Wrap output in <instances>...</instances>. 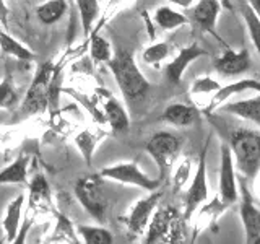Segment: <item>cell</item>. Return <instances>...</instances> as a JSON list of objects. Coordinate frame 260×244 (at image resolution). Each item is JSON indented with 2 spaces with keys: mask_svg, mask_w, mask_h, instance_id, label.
<instances>
[{
  "mask_svg": "<svg viewBox=\"0 0 260 244\" xmlns=\"http://www.w3.org/2000/svg\"><path fill=\"white\" fill-rule=\"evenodd\" d=\"M57 73H59V67L54 65L52 60L41 65L24 95V100L15 109L13 122H21L39 112H44L49 104L57 101V93H59V86L55 83Z\"/></svg>",
  "mask_w": 260,
  "mask_h": 244,
  "instance_id": "6da1fadb",
  "label": "cell"
},
{
  "mask_svg": "<svg viewBox=\"0 0 260 244\" xmlns=\"http://www.w3.org/2000/svg\"><path fill=\"white\" fill-rule=\"evenodd\" d=\"M106 64H108L109 70L116 78V83L120 93L124 95L125 101L130 106L142 104L146 95L150 93L151 85L143 75V72L138 69L134 52L128 51V49L119 47Z\"/></svg>",
  "mask_w": 260,
  "mask_h": 244,
  "instance_id": "7a4b0ae2",
  "label": "cell"
},
{
  "mask_svg": "<svg viewBox=\"0 0 260 244\" xmlns=\"http://www.w3.org/2000/svg\"><path fill=\"white\" fill-rule=\"evenodd\" d=\"M228 145L239 176L250 182L260 171V130L233 129L228 132Z\"/></svg>",
  "mask_w": 260,
  "mask_h": 244,
  "instance_id": "3957f363",
  "label": "cell"
},
{
  "mask_svg": "<svg viewBox=\"0 0 260 244\" xmlns=\"http://www.w3.org/2000/svg\"><path fill=\"white\" fill-rule=\"evenodd\" d=\"M184 217L174 207H161L153 215L146 226L143 242H177L184 239Z\"/></svg>",
  "mask_w": 260,
  "mask_h": 244,
  "instance_id": "277c9868",
  "label": "cell"
},
{
  "mask_svg": "<svg viewBox=\"0 0 260 244\" xmlns=\"http://www.w3.org/2000/svg\"><path fill=\"white\" fill-rule=\"evenodd\" d=\"M182 148V138L169 132V130H159L153 134L148 142L145 143V150L154 160L159 171V179L166 181L171 169H173L174 161L177 160L179 153Z\"/></svg>",
  "mask_w": 260,
  "mask_h": 244,
  "instance_id": "5b68a950",
  "label": "cell"
},
{
  "mask_svg": "<svg viewBox=\"0 0 260 244\" xmlns=\"http://www.w3.org/2000/svg\"><path fill=\"white\" fill-rule=\"evenodd\" d=\"M101 179L103 177L100 173L80 177L75 182L73 192H75V197L80 202V205L94 220L103 223L106 220V211H108V197L104 194Z\"/></svg>",
  "mask_w": 260,
  "mask_h": 244,
  "instance_id": "8992f818",
  "label": "cell"
},
{
  "mask_svg": "<svg viewBox=\"0 0 260 244\" xmlns=\"http://www.w3.org/2000/svg\"><path fill=\"white\" fill-rule=\"evenodd\" d=\"M211 137H208L205 140V145L199 155V163L195 174L192 177V182L189 186V189L185 192V200H184V220H189L195 215L197 208L202 205L203 202L208 200V181H207V155H208V146H210Z\"/></svg>",
  "mask_w": 260,
  "mask_h": 244,
  "instance_id": "52a82bcc",
  "label": "cell"
},
{
  "mask_svg": "<svg viewBox=\"0 0 260 244\" xmlns=\"http://www.w3.org/2000/svg\"><path fill=\"white\" fill-rule=\"evenodd\" d=\"M101 177L103 179H111V181H116L120 184H128V186H135L145 189L148 192L158 191L162 181L158 179H151L150 176H146L143 171L138 166L137 160H130V161H120L116 163L112 166H106L101 169Z\"/></svg>",
  "mask_w": 260,
  "mask_h": 244,
  "instance_id": "ba28073f",
  "label": "cell"
},
{
  "mask_svg": "<svg viewBox=\"0 0 260 244\" xmlns=\"http://www.w3.org/2000/svg\"><path fill=\"white\" fill-rule=\"evenodd\" d=\"M238 186H239V217L244 226V234H246V242L249 244H260V208L255 205L254 195L250 194L247 181L238 174Z\"/></svg>",
  "mask_w": 260,
  "mask_h": 244,
  "instance_id": "9c48e42d",
  "label": "cell"
},
{
  "mask_svg": "<svg viewBox=\"0 0 260 244\" xmlns=\"http://www.w3.org/2000/svg\"><path fill=\"white\" fill-rule=\"evenodd\" d=\"M218 197L228 207H233L239 200L238 174L234 169L233 153L228 143L221 145V163H219V179H218Z\"/></svg>",
  "mask_w": 260,
  "mask_h": 244,
  "instance_id": "30bf717a",
  "label": "cell"
},
{
  "mask_svg": "<svg viewBox=\"0 0 260 244\" xmlns=\"http://www.w3.org/2000/svg\"><path fill=\"white\" fill-rule=\"evenodd\" d=\"M219 12H221V4H219V0H197V4L190 8L187 18H189V21L195 28H199L202 33H208V35L218 39L219 43L226 47L228 44L224 43V39L219 36L216 31Z\"/></svg>",
  "mask_w": 260,
  "mask_h": 244,
  "instance_id": "8fae6325",
  "label": "cell"
},
{
  "mask_svg": "<svg viewBox=\"0 0 260 244\" xmlns=\"http://www.w3.org/2000/svg\"><path fill=\"white\" fill-rule=\"evenodd\" d=\"M161 195L162 194L159 191H153V192H150V195H146V197L137 200L134 203L132 208L128 210L127 217L124 218L125 226L130 234L140 236L146 230L153 211L156 210L158 203L161 200Z\"/></svg>",
  "mask_w": 260,
  "mask_h": 244,
  "instance_id": "7c38bea8",
  "label": "cell"
},
{
  "mask_svg": "<svg viewBox=\"0 0 260 244\" xmlns=\"http://www.w3.org/2000/svg\"><path fill=\"white\" fill-rule=\"evenodd\" d=\"M252 67L250 52L247 47H242L241 51H234L230 46L224 47V51L213 60V69L216 73L223 77H239L247 73Z\"/></svg>",
  "mask_w": 260,
  "mask_h": 244,
  "instance_id": "4fadbf2b",
  "label": "cell"
},
{
  "mask_svg": "<svg viewBox=\"0 0 260 244\" xmlns=\"http://www.w3.org/2000/svg\"><path fill=\"white\" fill-rule=\"evenodd\" d=\"M203 55H208L207 49H203L199 43H192L182 47L179 54L165 67V77L171 85H179L182 81V77L187 67Z\"/></svg>",
  "mask_w": 260,
  "mask_h": 244,
  "instance_id": "5bb4252c",
  "label": "cell"
},
{
  "mask_svg": "<svg viewBox=\"0 0 260 244\" xmlns=\"http://www.w3.org/2000/svg\"><path fill=\"white\" fill-rule=\"evenodd\" d=\"M249 92H254V93H260V80L255 78H241V80H236L228 83L224 86H219L216 92L211 96L210 103L207 104V108L203 109V112L207 116H211L219 106L223 103L230 101L233 96H238L242 93H249Z\"/></svg>",
  "mask_w": 260,
  "mask_h": 244,
  "instance_id": "9a60e30c",
  "label": "cell"
},
{
  "mask_svg": "<svg viewBox=\"0 0 260 244\" xmlns=\"http://www.w3.org/2000/svg\"><path fill=\"white\" fill-rule=\"evenodd\" d=\"M28 214L35 215L46 214L47 210H52V200H51V189H49V182L46 176L38 171L32 176V179L28 182Z\"/></svg>",
  "mask_w": 260,
  "mask_h": 244,
  "instance_id": "2e32d148",
  "label": "cell"
},
{
  "mask_svg": "<svg viewBox=\"0 0 260 244\" xmlns=\"http://www.w3.org/2000/svg\"><path fill=\"white\" fill-rule=\"evenodd\" d=\"M216 111L231 114V116L241 117L244 120H250L252 124L260 127V93H257L255 96L246 98V100L231 101V103L226 101Z\"/></svg>",
  "mask_w": 260,
  "mask_h": 244,
  "instance_id": "e0dca14e",
  "label": "cell"
},
{
  "mask_svg": "<svg viewBox=\"0 0 260 244\" xmlns=\"http://www.w3.org/2000/svg\"><path fill=\"white\" fill-rule=\"evenodd\" d=\"M230 208L226 203L218 197H213L211 200L203 202L202 205L197 208V217H195V228H193V238L199 236L202 231H205L207 228L216 225L218 218L221 217L224 211Z\"/></svg>",
  "mask_w": 260,
  "mask_h": 244,
  "instance_id": "ac0fdd59",
  "label": "cell"
},
{
  "mask_svg": "<svg viewBox=\"0 0 260 244\" xmlns=\"http://www.w3.org/2000/svg\"><path fill=\"white\" fill-rule=\"evenodd\" d=\"M199 117H200V111L195 106L185 103H171L166 106V109L161 114L162 120L179 129L193 126L199 120Z\"/></svg>",
  "mask_w": 260,
  "mask_h": 244,
  "instance_id": "d6986e66",
  "label": "cell"
},
{
  "mask_svg": "<svg viewBox=\"0 0 260 244\" xmlns=\"http://www.w3.org/2000/svg\"><path fill=\"white\" fill-rule=\"evenodd\" d=\"M103 116L106 122L111 126L114 134H124L130 127V117L125 108L122 106L116 98L108 95L103 101Z\"/></svg>",
  "mask_w": 260,
  "mask_h": 244,
  "instance_id": "ffe728a7",
  "label": "cell"
},
{
  "mask_svg": "<svg viewBox=\"0 0 260 244\" xmlns=\"http://www.w3.org/2000/svg\"><path fill=\"white\" fill-rule=\"evenodd\" d=\"M24 202H26L24 194H18L5 208V215H4V220H2V228H4V233H5V241H8V242H15L16 241V236H18V230H20V220H21V211H23Z\"/></svg>",
  "mask_w": 260,
  "mask_h": 244,
  "instance_id": "44dd1931",
  "label": "cell"
},
{
  "mask_svg": "<svg viewBox=\"0 0 260 244\" xmlns=\"http://www.w3.org/2000/svg\"><path fill=\"white\" fill-rule=\"evenodd\" d=\"M106 135L108 134L103 129H83L73 138V142H75L77 148L80 150L81 157L85 158L88 166H91V160L96 151V146L101 143V140Z\"/></svg>",
  "mask_w": 260,
  "mask_h": 244,
  "instance_id": "7402d4cb",
  "label": "cell"
},
{
  "mask_svg": "<svg viewBox=\"0 0 260 244\" xmlns=\"http://www.w3.org/2000/svg\"><path fill=\"white\" fill-rule=\"evenodd\" d=\"M0 52L5 57H13L16 60L21 62H32L36 59L35 52L28 49L20 41H16L12 35H8L4 28H0Z\"/></svg>",
  "mask_w": 260,
  "mask_h": 244,
  "instance_id": "603a6c76",
  "label": "cell"
},
{
  "mask_svg": "<svg viewBox=\"0 0 260 244\" xmlns=\"http://www.w3.org/2000/svg\"><path fill=\"white\" fill-rule=\"evenodd\" d=\"M67 12H69L67 0H46V2L36 7L38 20L43 24H46V26L59 23Z\"/></svg>",
  "mask_w": 260,
  "mask_h": 244,
  "instance_id": "cb8c5ba5",
  "label": "cell"
},
{
  "mask_svg": "<svg viewBox=\"0 0 260 244\" xmlns=\"http://www.w3.org/2000/svg\"><path fill=\"white\" fill-rule=\"evenodd\" d=\"M29 157L21 155L8 166L0 169V184H28Z\"/></svg>",
  "mask_w": 260,
  "mask_h": 244,
  "instance_id": "d4e9b609",
  "label": "cell"
},
{
  "mask_svg": "<svg viewBox=\"0 0 260 244\" xmlns=\"http://www.w3.org/2000/svg\"><path fill=\"white\" fill-rule=\"evenodd\" d=\"M20 104V93L15 85L13 72L5 67L4 78L0 80V109L15 111Z\"/></svg>",
  "mask_w": 260,
  "mask_h": 244,
  "instance_id": "484cf974",
  "label": "cell"
},
{
  "mask_svg": "<svg viewBox=\"0 0 260 244\" xmlns=\"http://www.w3.org/2000/svg\"><path fill=\"white\" fill-rule=\"evenodd\" d=\"M154 23H156L162 31H174L177 28L184 26V24H189L190 21L187 18V15L177 12L168 5H161L156 8V12H154Z\"/></svg>",
  "mask_w": 260,
  "mask_h": 244,
  "instance_id": "4316f807",
  "label": "cell"
},
{
  "mask_svg": "<svg viewBox=\"0 0 260 244\" xmlns=\"http://www.w3.org/2000/svg\"><path fill=\"white\" fill-rule=\"evenodd\" d=\"M236 2H238L239 13H241L244 23H246V28L249 31V38H250L252 44H254L255 51L260 57V18L250 8L247 0H236Z\"/></svg>",
  "mask_w": 260,
  "mask_h": 244,
  "instance_id": "83f0119b",
  "label": "cell"
},
{
  "mask_svg": "<svg viewBox=\"0 0 260 244\" xmlns=\"http://www.w3.org/2000/svg\"><path fill=\"white\" fill-rule=\"evenodd\" d=\"M77 233L80 238H83L86 244H112L114 236L112 233L104 226H88V225H78Z\"/></svg>",
  "mask_w": 260,
  "mask_h": 244,
  "instance_id": "f1b7e54d",
  "label": "cell"
},
{
  "mask_svg": "<svg viewBox=\"0 0 260 244\" xmlns=\"http://www.w3.org/2000/svg\"><path fill=\"white\" fill-rule=\"evenodd\" d=\"M55 217H57L55 230L51 236H49L47 242H75V244H78L80 239L77 238V233L73 230V225L70 223V220L62 214H57Z\"/></svg>",
  "mask_w": 260,
  "mask_h": 244,
  "instance_id": "f546056e",
  "label": "cell"
},
{
  "mask_svg": "<svg viewBox=\"0 0 260 244\" xmlns=\"http://www.w3.org/2000/svg\"><path fill=\"white\" fill-rule=\"evenodd\" d=\"M80 20L83 24L85 33H89L93 28V24L100 15V0H75Z\"/></svg>",
  "mask_w": 260,
  "mask_h": 244,
  "instance_id": "4dcf8cb0",
  "label": "cell"
},
{
  "mask_svg": "<svg viewBox=\"0 0 260 244\" xmlns=\"http://www.w3.org/2000/svg\"><path fill=\"white\" fill-rule=\"evenodd\" d=\"M171 55V46L166 41H161V43H154L151 46H148L142 54V59L145 64L148 65H159L165 59Z\"/></svg>",
  "mask_w": 260,
  "mask_h": 244,
  "instance_id": "1f68e13d",
  "label": "cell"
},
{
  "mask_svg": "<svg viewBox=\"0 0 260 244\" xmlns=\"http://www.w3.org/2000/svg\"><path fill=\"white\" fill-rule=\"evenodd\" d=\"M89 54L96 64H106L112 57V47L111 43L101 35H94L89 44Z\"/></svg>",
  "mask_w": 260,
  "mask_h": 244,
  "instance_id": "d6a6232c",
  "label": "cell"
},
{
  "mask_svg": "<svg viewBox=\"0 0 260 244\" xmlns=\"http://www.w3.org/2000/svg\"><path fill=\"white\" fill-rule=\"evenodd\" d=\"M190 171H192L190 158H184L181 161V165L177 166L174 176H173V186H174L176 194L184 189V186L187 184V181H189V177H190Z\"/></svg>",
  "mask_w": 260,
  "mask_h": 244,
  "instance_id": "836d02e7",
  "label": "cell"
},
{
  "mask_svg": "<svg viewBox=\"0 0 260 244\" xmlns=\"http://www.w3.org/2000/svg\"><path fill=\"white\" fill-rule=\"evenodd\" d=\"M219 86L221 85H219L216 80L207 75V77L195 78L189 92L190 95H213Z\"/></svg>",
  "mask_w": 260,
  "mask_h": 244,
  "instance_id": "e575fe53",
  "label": "cell"
},
{
  "mask_svg": "<svg viewBox=\"0 0 260 244\" xmlns=\"http://www.w3.org/2000/svg\"><path fill=\"white\" fill-rule=\"evenodd\" d=\"M8 5L5 0H0V24H2L4 29H8Z\"/></svg>",
  "mask_w": 260,
  "mask_h": 244,
  "instance_id": "d590c367",
  "label": "cell"
},
{
  "mask_svg": "<svg viewBox=\"0 0 260 244\" xmlns=\"http://www.w3.org/2000/svg\"><path fill=\"white\" fill-rule=\"evenodd\" d=\"M171 4H174L177 7H181V8H190L197 0H169Z\"/></svg>",
  "mask_w": 260,
  "mask_h": 244,
  "instance_id": "8d00e7d4",
  "label": "cell"
},
{
  "mask_svg": "<svg viewBox=\"0 0 260 244\" xmlns=\"http://www.w3.org/2000/svg\"><path fill=\"white\" fill-rule=\"evenodd\" d=\"M247 4L250 5V8L254 10V13L260 18V0H247Z\"/></svg>",
  "mask_w": 260,
  "mask_h": 244,
  "instance_id": "74e56055",
  "label": "cell"
},
{
  "mask_svg": "<svg viewBox=\"0 0 260 244\" xmlns=\"http://www.w3.org/2000/svg\"><path fill=\"white\" fill-rule=\"evenodd\" d=\"M252 184H254V189H255V194H257V197H260V171L254 176V179L250 181Z\"/></svg>",
  "mask_w": 260,
  "mask_h": 244,
  "instance_id": "f35d334b",
  "label": "cell"
},
{
  "mask_svg": "<svg viewBox=\"0 0 260 244\" xmlns=\"http://www.w3.org/2000/svg\"><path fill=\"white\" fill-rule=\"evenodd\" d=\"M219 4H221V7L226 8V10H233V0H219Z\"/></svg>",
  "mask_w": 260,
  "mask_h": 244,
  "instance_id": "ab89813d",
  "label": "cell"
}]
</instances>
